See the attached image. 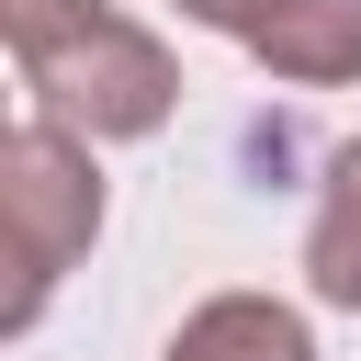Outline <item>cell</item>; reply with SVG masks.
<instances>
[{"mask_svg": "<svg viewBox=\"0 0 361 361\" xmlns=\"http://www.w3.org/2000/svg\"><path fill=\"white\" fill-rule=\"evenodd\" d=\"M0 226H11V293H0V338H34V316L56 305V282L90 259L102 237V169L90 135L68 124H11L0 135Z\"/></svg>", "mask_w": 361, "mask_h": 361, "instance_id": "6da1fadb", "label": "cell"}, {"mask_svg": "<svg viewBox=\"0 0 361 361\" xmlns=\"http://www.w3.org/2000/svg\"><path fill=\"white\" fill-rule=\"evenodd\" d=\"M90 11H113V0H0V34H11V56H34V45H56Z\"/></svg>", "mask_w": 361, "mask_h": 361, "instance_id": "8992f818", "label": "cell"}, {"mask_svg": "<svg viewBox=\"0 0 361 361\" xmlns=\"http://www.w3.org/2000/svg\"><path fill=\"white\" fill-rule=\"evenodd\" d=\"M237 45L293 90H338V79H361V0H271Z\"/></svg>", "mask_w": 361, "mask_h": 361, "instance_id": "3957f363", "label": "cell"}, {"mask_svg": "<svg viewBox=\"0 0 361 361\" xmlns=\"http://www.w3.org/2000/svg\"><path fill=\"white\" fill-rule=\"evenodd\" d=\"M271 0H180V23H214V34H248Z\"/></svg>", "mask_w": 361, "mask_h": 361, "instance_id": "52a82bcc", "label": "cell"}, {"mask_svg": "<svg viewBox=\"0 0 361 361\" xmlns=\"http://www.w3.org/2000/svg\"><path fill=\"white\" fill-rule=\"evenodd\" d=\"M158 361H316V327L282 293H203Z\"/></svg>", "mask_w": 361, "mask_h": 361, "instance_id": "277c9868", "label": "cell"}, {"mask_svg": "<svg viewBox=\"0 0 361 361\" xmlns=\"http://www.w3.org/2000/svg\"><path fill=\"white\" fill-rule=\"evenodd\" d=\"M23 90H34L45 124H68V135H90V147L158 135V124L180 113L169 45H158L147 23H124V11H90V23H68L56 45H34V56H23Z\"/></svg>", "mask_w": 361, "mask_h": 361, "instance_id": "7a4b0ae2", "label": "cell"}, {"mask_svg": "<svg viewBox=\"0 0 361 361\" xmlns=\"http://www.w3.org/2000/svg\"><path fill=\"white\" fill-rule=\"evenodd\" d=\"M305 293L361 316V135L327 147V180H316V226H305Z\"/></svg>", "mask_w": 361, "mask_h": 361, "instance_id": "5b68a950", "label": "cell"}]
</instances>
